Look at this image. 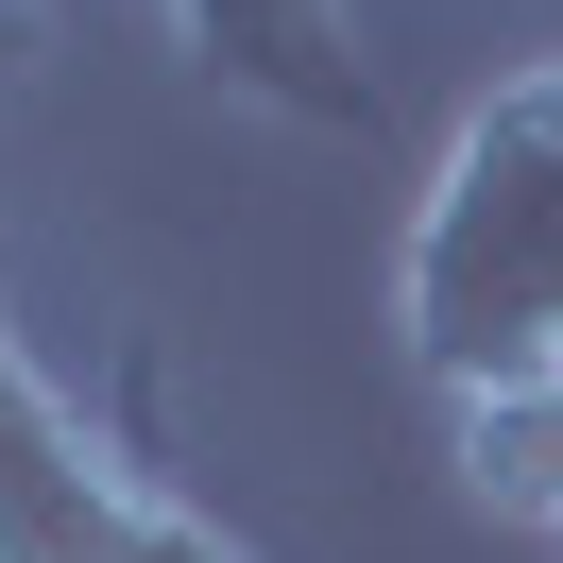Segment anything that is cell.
<instances>
[{"instance_id": "obj_1", "label": "cell", "mask_w": 563, "mask_h": 563, "mask_svg": "<svg viewBox=\"0 0 563 563\" xmlns=\"http://www.w3.org/2000/svg\"><path fill=\"white\" fill-rule=\"evenodd\" d=\"M393 342H410V376L444 410L563 376V52L495 69L444 120V154L410 188V240H393Z\"/></svg>"}, {"instance_id": "obj_2", "label": "cell", "mask_w": 563, "mask_h": 563, "mask_svg": "<svg viewBox=\"0 0 563 563\" xmlns=\"http://www.w3.org/2000/svg\"><path fill=\"white\" fill-rule=\"evenodd\" d=\"M154 478L52 393V358L0 324V563H137Z\"/></svg>"}, {"instance_id": "obj_3", "label": "cell", "mask_w": 563, "mask_h": 563, "mask_svg": "<svg viewBox=\"0 0 563 563\" xmlns=\"http://www.w3.org/2000/svg\"><path fill=\"white\" fill-rule=\"evenodd\" d=\"M172 35L206 86L308 120V137H358L376 120V52H358V0H172Z\"/></svg>"}, {"instance_id": "obj_4", "label": "cell", "mask_w": 563, "mask_h": 563, "mask_svg": "<svg viewBox=\"0 0 563 563\" xmlns=\"http://www.w3.org/2000/svg\"><path fill=\"white\" fill-rule=\"evenodd\" d=\"M444 444H461V495H478L495 529H529V547H563V376L461 393V410H444Z\"/></svg>"}, {"instance_id": "obj_5", "label": "cell", "mask_w": 563, "mask_h": 563, "mask_svg": "<svg viewBox=\"0 0 563 563\" xmlns=\"http://www.w3.org/2000/svg\"><path fill=\"white\" fill-rule=\"evenodd\" d=\"M137 563H256V547H240L222 512H188L172 478H154V512H137Z\"/></svg>"}, {"instance_id": "obj_6", "label": "cell", "mask_w": 563, "mask_h": 563, "mask_svg": "<svg viewBox=\"0 0 563 563\" xmlns=\"http://www.w3.org/2000/svg\"><path fill=\"white\" fill-rule=\"evenodd\" d=\"M35 69H52V0H0V103H18Z\"/></svg>"}, {"instance_id": "obj_7", "label": "cell", "mask_w": 563, "mask_h": 563, "mask_svg": "<svg viewBox=\"0 0 563 563\" xmlns=\"http://www.w3.org/2000/svg\"><path fill=\"white\" fill-rule=\"evenodd\" d=\"M0 324H18V290H0Z\"/></svg>"}]
</instances>
